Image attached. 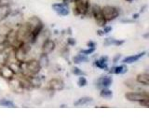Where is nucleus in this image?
<instances>
[{
	"label": "nucleus",
	"instance_id": "1",
	"mask_svg": "<svg viewBox=\"0 0 149 140\" xmlns=\"http://www.w3.org/2000/svg\"><path fill=\"white\" fill-rule=\"evenodd\" d=\"M41 64L38 60L31 59L20 63V73L24 76H36L41 71Z\"/></svg>",
	"mask_w": 149,
	"mask_h": 140
},
{
	"label": "nucleus",
	"instance_id": "2",
	"mask_svg": "<svg viewBox=\"0 0 149 140\" xmlns=\"http://www.w3.org/2000/svg\"><path fill=\"white\" fill-rule=\"evenodd\" d=\"M17 36L18 39L21 42H28V43L33 44V36H32V29L29 22L22 23L19 26L17 30Z\"/></svg>",
	"mask_w": 149,
	"mask_h": 140
},
{
	"label": "nucleus",
	"instance_id": "3",
	"mask_svg": "<svg viewBox=\"0 0 149 140\" xmlns=\"http://www.w3.org/2000/svg\"><path fill=\"white\" fill-rule=\"evenodd\" d=\"M31 50V44L28 42H22L17 48L13 49V54L18 62H24Z\"/></svg>",
	"mask_w": 149,
	"mask_h": 140
},
{
	"label": "nucleus",
	"instance_id": "4",
	"mask_svg": "<svg viewBox=\"0 0 149 140\" xmlns=\"http://www.w3.org/2000/svg\"><path fill=\"white\" fill-rule=\"evenodd\" d=\"M29 24L31 26L32 29V36H33V42L36 43V37L38 36L40 33L44 30V23L42 22L38 17L36 16H33L29 19Z\"/></svg>",
	"mask_w": 149,
	"mask_h": 140
},
{
	"label": "nucleus",
	"instance_id": "5",
	"mask_svg": "<svg viewBox=\"0 0 149 140\" xmlns=\"http://www.w3.org/2000/svg\"><path fill=\"white\" fill-rule=\"evenodd\" d=\"M90 0H78V1L74 2V15L86 16L90 10Z\"/></svg>",
	"mask_w": 149,
	"mask_h": 140
},
{
	"label": "nucleus",
	"instance_id": "6",
	"mask_svg": "<svg viewBox=\"0 0 149 140\" xmlns=\"http://www.w3.org/2000/svg\"><path fill=\"white\" fill-rule=\"evenodd\" d=\"M91 14L93 18L95 19V21L97 22V24L99 25L100 27H104L106 24V20L102 14V8L99 6V5L94 4L92 5L91 7Z\"/></svg>",
	"mask_w": 149,
	"mask_h": 140
},
{
	"label": "nucleus",
	"instance_id": "7",
	"mask_svg": "<svg viewBox=\"0 0 149 140\" xmlns=\"http://www.w3.org/2000/svg\"><path fill=\"white\" fill-rule=\"evenodd\" d=\"M102 10L106 22H111L115 20L119 16L120 13L119 9L114 6H104V8H102Z\"/></svg>",
	"mask_w": 149,
	"mask_h": 140
},
{
	"label": "nucleus",
	"instance_id": "8",
	"mask_svg": "<svg viewBox=\"0 0 149 140\" xmlns=\"http://www.w3.org/2000/svg\"><path fill=\"white\" fill-rule=\"evenodd\" d=\"M125 98L130 102H141L149 99V94L146 91L143 92H130L125 93Z\"/></svg>",
	"mask_w": 149,
	"mask_h": 140
},
{
	"label": "nucleus",
	"instance_id": "9",
	"mask_svg": "<svg viewBox=\"0 0 149 140\" xmlns=\"http://www.w3.org/2000/svg\"><path fill=\"white\" fill-rule=\"evenodd\" d=\"M6 41H7L8 45L12 49L17 48L18 46H20L21 43H22V42H21L18 39L17 31H15V30H10L9 32L7 33L6 34Z\"/></svg>",
	"mask_w": 149,
	"mask_h": 140
},
{
	"label": "nucleus",
	"instance_id": "10",
	"mask_svg": "<svg viewBox=\"0 0 149 140\" xmlns=\"http://www.w3.org/2000/svg\"><path fill=\"white\" fill-rule=\"evenodd\" d=\"M8 86L10 88V90L13 92H16V93H22L24 90L22 85V79L20 78H12L11 79L8 80Z\"/></svg>",
	"mask_w": 149,
	"mask_h": 140
},
{
	"label": "nucleus",
	"instance_id": "11",
	"mask_svg": "<svg viewBox=\"0 0 149 140\" xmlns=\"http://www.w3.org/2000/svg\"><path fill=\"white\" fill-rule=\"evenodd\" d=\"M0 77L6 79V80H9V79L15 77V73L9 67L8 64H4L1 65V67H0Z\"/></svg>",
	"mask_w": 149,
	"mask_h": 140
},
{
	"label": "nucleus",
	"instance_id": "12",
	"mask_svg": "<svg viewBox=\"0 0 149 140\" xmlns=\"http://www.w3.org/2000/svg\"><path fill=\"white\" fill-rule=\"evenodd\" d=\"M49 87L51 91L53 92H59L63 90L64 88V82L61 78H52L49 81Z\"/></svg>",
	"mask_w": 149,
	"mask_h": 140
},
{
	"label": "nucleus",
	"instance_id": "13",
	"mask_svg": "<svg viewBox=\"0 0 149 140\" xmlns=\"http://www.w3.org/2000/svg\"><path fill=\"white\" fill-rule=\"evenodd\" d=\"M55 47H56V44L52 39H49V38L46 39L43 43H42V46H41L42 53H44V54L51 53L55 50Z\"/></svg>",
	"mask_w": 149,
	"mask_h": 140
},
{
	"label": "nucleus",
	"instance_id": "14",
	"mask_svg": "<svg viewBox=\"0 0 149 140\" xmlns=\"http://www.w3.org/2000/svg\"><path fill=\"white\" fill-rule=\"evenodd\" d=\"M112 83H113V78H112V77L104 76L97 79L95 82V85L99 89H104V88H108Z\"/></svg>",
	"mask_w": 149,
	"mask_h": 140
},
{
	"label": "nucleus",
	"instance_id": "15",
	"mask_svg": "<svg viewBox=\"0 0 149 140\" xmlns=\"http://www.w3.org/2000/svg\"><path fill=\"white\" fill-rule=\"evenodd\" d=\"M52 8L57 12L60 16H67L69 14V9L67 7V4L65 3H56L52 5Z\"/></svg>",
	"mask_w": 149,
	"mask_h": 140
},
{
	"label": "nucleus",
	"instance_id": "16",
	"mask_svg": "<svg viewBox=\"0 0 149 140\" xmlns=\"http://www.w3.org/2000/svg\"><path fill=\"white\" fill-rule=\"evenodd\" d=\"M8 18H9L8 24L15 25V26H20L22 24V15L19 10L17 12H15V14H13V15H11V14H10V15H9Z\"/></svg>",
	"mask_w": 149,
	"mask_h": 140
},
{
	"label": "nucleus",
	"instance_id": "17",
	"mask_svg": "<svg viewBox=\"0 0 149 140\" xmlns=\"http://www.w3.org/2000/svg\"><path fill=\"white\" fill-rule=\"evenodd\" d=\"M12 50H13L12 48H7L6 50H0V64L4 65L8 64L9 56H10Z\"/></svg>",
	"mask_w": 149,
	"mask_h": 140
},
{
	"label": "nucleus",
	"instance_id": "18",
	"mask_svg": "<svg viewBox=\"0 0 149 140\" xmlns=\"http://www.w3.org/2000/svg\"><path fill=\"white\" fill-rule=\"evenodd\" d=\"M146 51H143V52H140L138 54H134V55H130V56H128V57H125L122 62L123 64H132V63H135L137 62L138 60H140L142 57H143L144 55H146Z\"/></svg>",
	"mask_w": 149,
	"mask_h": 140
},
{
	"label": "nucleus",
	"instance_id": "19",
	"mask_svg": "<svg viewBox=\"0 0 149 140\" xmlns=\"http://www.w3.org/2000/svg\"><path fill=\"white\" fill-rule=\"evenodd\" d=\"M12 12V9L10 6H4L0 7V22L8 19V17L10 15Z\"/></svg>",
	"mask_w": 149,
	"mask_h": 140
},
{
	"label": "nucleus",
	"instance_id": "20",
	"mask_svg": "<svg viewBox=\"0 0 149 140\" xmlns=\"http://www.w3.org/2000/svg\"><path fill=\"white\" fill-rule=\"evenodd\" d=\"M107 60H108V57H107V56H102L100 59H98V60L95 61L94 64L98 68L102 69V70H107V69H108Z\"/></svg>",
	"mask_w": 149,
	"mask_h": 140
},
{
	"label": "nucleus",
	"instance_id": "21",
	"mask_svg": "<svg viewBox=\"0 0 149 140\" xmlns=\"http://www.w3.org/2000/svg\"><path fill=\"white\" fill-rule=\"evenodd\" d=\"M136 81L141 84V85L148 86L149 85V75L147 73L139 74L136 78Z\"/></svg>",
	"mask_w": 149,
	"mask_h": 140
},
{
	"label": "nucleus",
	"instance_id": "22",
	"mask_svg": "<svg viewBox=\"0 0 149 140\" xmlns=\"http://www.w3.org/2000/svg\"><path fill=\"white\" fill-rule=\"evenodd\" d=\"M93 102V99L91 97H88V96H85V97H81L79 98L77 101H76L74 103V105L76 106H86L91 104V103Z\"/></svg>",
	"mask_w": 149,
	"mask_h": 140
},
{
	"label": "nucleus",
	"instance_id": "23",
	"mask_svg": "<svg viewBox=\"0 0 149 140\" xmlns=\"http://www.w3.org/2000/svg\"><path fill=\"white\" fill-rule=\"evenodd\" d=\"M127 71H128V67L126 66V65L122 64V65H119V66L112 67L111 70H109V73L118 75V74H125Z\"/></svg>",
	"mask_w": 149,
	"mask_h": 140
},
{
	"label": "nucleus",
	"instance_id": "24",
	"mask_svg": "<svg viewBox=\"0 0 149 140\" xmlns=\"http://www.w3.org/2000/svg\"><path fill=\"white\" fill-rule=\"evenodd\" d=\"M124 43V40H118V39H116L113 38V37H108L106 38L104 42V46H110V45H115V46H120Z\"/></svg>",
	"mask_w": 149,
	"mask_h": 140
},
{
	"label": "nucleus",
	"instance_id": "25",
	"mask_svg": "<svg viewBox=\"0 0 149 140\" xmlns=\"http://www.w3.org/2000/svg\"><path fill=\"white\" fill-rule=\"evenodd\" d=\"M73 62L74 64H81V63H87L88 62V58L87 57V55H84L82 53H79L76 55L73 58Z\"/></svg>",
	"mask_w": 149,
	"mask_h": 140
},
{
	"label": "nucleus",
	"instance_id": "26",
	"mask_svg": "<svg viewBox=\"0 0 149 140\" xmlns=\"http://www.w3.org/2000/svg\"><path fill=\"white\" fill-rule=\"evenodd\" d=\"M0 106H5V107H10V108H14L16 107L15 104L8 99H5V98H0Z\"/></svg>",
	"mask_w": 149,
	"mask_h": 140
},
{
	"label": "nucleus",
	"instance_id": "27",
	"mask_svg": "<svg viewBox=\"0 0 149 140\" xmlns=\"http://www.w3.org/2000/svg\"><path fill=\"white\" fill-rule=\"evenodd\" d=\"M100 96L102 98H107V99H108V98H111L113 96V92L109 90L108 88H104V89H102L100 92Z\"/></svg>",
	"mask_w": 149,
	"mask_h": 140
},
{
	"label": "nucleus",
	"instance_id": "28",
	"mask_svg": "<svg viewBox=\"0 0 149 140\" xmlns=\"http://www.w3.org/2000/svg\"><path fill=\"white\" fill-rule=\"evenodd\" d=\"M38 62L40 63L41 64V66L42 67H46V66H48L49 62V57H48V54H44V53H42L40 55V58L38 60Z\"/></svg>",
	"mask_w": 149,
	"mask_h": 140
},
{
	"label": "nucleus",
	"instance_id": "29",
	"mask_svg": "<svg viewBox=\"0 0 149 140\" xmlns=\"http://www.w3.org/2000/svg\"><path fill=\"white\" fill-rule=\"evenodd\" d=\"M87 84H88V81H87L86 78L84 77V76H79V78H78V80H77L78 87H85Z\"/></svg>",
	"mask_w": 149,
	"mask_h": 140
},
{
	"label": "nucleus",
	"instance_id": "30",
	"mask_svg": "<svg viewBox=\"0 0 149 140\" xmlns=\"http://www.w3.org/2000/svg\"><path fill=\"white\" fill-rule=\"evenodd\" d=\"M95 51V48H88L86 50H81L79 51V53H82L84 55H88V54H91Z\"/></svg>",
	"mask_w": 149,
	"mask_h": 140
},
{
	"label": "nucleus",
	"instance_id": "31",
	"mask_svg": "<svg viewBox=\"0 0 149 140\" xmlns=\"http://www.w3.org/2000/svg\"><path fill=\"white\" fill-rule=\"evenodd\" d=\"M72 72L74 74V75H77V76H86V73L85 72H83L81 69H79L78 67H74L72 69Z\"/></svg>",
	"mask_w": 149,
	"mask_h": 140
},
{
	"label": "nucleus",
	"instance_id": "32",
	"mask_svg": "<svg viewBox=\"0 0 149 140\" xmlns=\"http://www.w3.org/2000/svg\"><path fill=\"white\" fill-rule=\"evenodd\" d=\"M13 4L12 0H0V7L4 6H11Z\"/></svg>",
	"mask_w": 149,
	"mask_h": 140
},
{
	"label": "nucleus",
	"instance_id": "33",
	"mask_svg": "<svg viewBox=\"0 0 149 140\" xmlns=\"http://www.w3.org/2000/svg\"><path fill=\"white\" fill-rule=\"evenodd\" d=\"M140 105L144 106V107H149V99H146V100H143L141 102H139Z\"/></svg>",
	"mask_w": 149,
	"mask_h": 140
},
{
	"label": "nucleus",
	"instance_id": "34",
	"mask_svg": "<svg viewBox=\"0 0 149 140\" xmlns=\"http://www.w3.org/2000/svg\"><path fill=\"white\" fill-rule=\"evenodd\" d=\"M104 34H107V33H110L112 31V27L111 26H104Z\"/></svg>",
	"mask_w": 149,
	"mask_h": 140
},
{
	"label": "nucleus",
	"instance_id": "35",
	"mask_svg": "<svg viewBox=\"0 0 149 140\" xmlns=\"http://www.w3.org/2000/svg\"><path fill=\"white\" fill-rule=\"evenodd\" d=\"M67 44L68 45H71V46L76 45V40H74V38H68L67 39Z\"/></svg>",
	"mask_w": 149,
	"mask_h": 140
},
{
	"label": "nucleus",
	"instance_id": "36",
	"mask_svg": "<svg viewBox=\"0 0 149 140\" xmlns=\"http://www.w3.org/2000/svg\"><path fill=\"white\" fill-rule=\"evenodd\" d=\"M87 45H88V48H95L96 43H95V42H93V41H88L87 43Z\"/></svg>",
	"mask_w": 149,
	"mask_h": 140
},
{
	"label": "nucleus",
	"instance_id": "37",
	"mask_svg": "<svg viewBox=\"0 0 149 140\" xmlns=\"http://www.w3.org/2000/svg\"><path fill=\"white\" fill-rule=\"evenodd\" d=\"M120 57H121V55H120V54H116V57L114 58V63H116V62H118V61L120 59Z\"/></svg>",
	"mask_w": 149,
	"mask_h": 140
},
{
	"label": "nucleus",
	"instance_id": "38",
	"mask_svg": "<svg viewBox=\"0 0 149 140\" xmlns=\"http://www.w3.org/2000/svg\"><path fill=\"white\" fill-rule=\"evenodd\" d=\"M97 34L99 35V36H104V31H102V30H98L97 31Z\"/></svg>",
	"mask_w": 149,
	"mask_h": 140
},
{
	"label": "nucleus",
	"instance_id": "39",
	"mask_svg": "<svg viewBox=\"0 0 149 140\" xmlns=\"http://www.w3.org/2000/svg\"><path fill=\"white\" fill-rule=\"evenodd\" d=\"M133 20H122V22H133Z\"/></svg>",
	"mask_w": 149,
	"mask_h": 140
},
{
	"label": "nucleus",
	"instance_id": "40",
	"mask_svg": "<svg viewBox=\"0 0 149 140\" xmlns=\"http://www.w3.org/2000/svg\"><path fill=\"white\" fill-rule=\"evenodd\" d=\"M138 17H139V14H138V13H136V14H133V15H132L133 20H134V19H138Z\"/></svg>",
	"mask_w": 149,
	"mask_h": 140
},
{
	"label": "nucleus",
	"instance_id": "41",
	"mask_svg": "<svg viewBox=\"0 0 149 140\" xmlns=\"http://www.w3.org/2000/svg\"><path fill=\"white\" fill-rule=\"evenodd\" d=\"M63 3L67 4V3H69V2H71V0H63Z\"/></svg>",
	"mask_w": 149,
	"mask_h": 140
},
{
	"label": "nucleus",
	"instance_id": "42",
	"mask_svg": "<svg viewBox=\"0 0 149 140\" xmlns=\"http://www.w3.org/2000/svg\"><path fill=\"white\" fill-rule=\"evenodd\" d=\"M77 1H78V0H71V2H74V3L77 2Z\"/></svg>",
	"mask_w": 149,
	"mask_h": 140
},
{
	"label": "nucleus",
	"instance_id": "43",
	"mask_svg": "<svg viewBox=\"0 0 149 140\" xmlns=\"http://www.w3.org/2000/svg\"><path fill=\"white\" fill-rule=\"evenodd\" d=\"M126 1H127V2H132L133 0H126Z\"/></svg>",
	"mask_w": 149,
	"mask_h": 140
}]
</instances>
